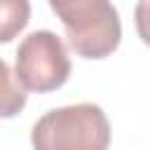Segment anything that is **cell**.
Listing matches in <instances>:
<instances>
[{
  "label": "cell",
  "instance_id": "obj_1",
  "mask_svg": "<svg viewBox=\"0 0 150 150\" xmlns=\"http://www.w3.org/2000/svg\"><path fill=\"white\" fill-rule=\"evenodd\" d=\"M33 150H108L110 122L94 103L45 112L30 131Z\"/></svg>",
  "mask_w": 150,
  "mask_h": 150
},
{
  "label": "cell",
  "instance_id": "obj_2",
  "mask_svg": "<svg viewBox=\"0 0 150 150\" xmlns=\"http://www.w3.org/2000/svg\"><path fill=\"white\" fill-rule=\"evenodd\" d=\"M66 28L70 49L82 59H105L122 38V23L110 0H47Z\"/></svg>",
  "mask_w": 150,
  "mask_h": 150
},
{
  "label": "cell",
  "instance_id": "obj_3",
  "mask_svg": "<svg viewBox=\"0 0 150 150\" xmlns=\"http://www.w3.org/2000/svg\"><path fill=\"white\" fill-rule=\"evenodd\" d=\"M16 82L30 91H54L70 75V59L61 38L52 30H35L23 38L14 61Z\"/></svg>",
  "mask_w": 150,
  "mask_h": 150
},
{
  "label": "cell",
  "instance_id": "obj_4",
  "mask_svg": "<svg viewBox=\"0 0 150 150\" xmlns=\"http://www.w3.org/2000/svg\"><path fill=\"white\" fill-rule=\"evenodd\" d=\"M28 14H30L28 0H2V30H0V40L9 42L19 30H23V26L28 23Z\"/></svg>",
  "mask_w": 150,
  "mask_h": 150
},
{
  "label": "cell",
  "instance_id": "obj_5",
  "mask_svg": "<svg viewBox=\"0 0 150 150\" xmlns=\"http://www.w3.org/2000/svg\"><path fill=\"white\" fill-rule=\"evenodd\" d=\"M2 75H5V98H2V117H12L14 112H19L21 108H23V103H26V94H23V89H19V91H14V80H16V75H12L9 73V66L7 63H2Z\"/></svg>",
  "mask_w": 150,
  "mask_h": 150
},
{
  "label": "cell",
  "instance_id": "obj_6",
  "mask_svg": "<svg viewBox=\"0 0 150 150\" xmlns=\"http://www.w3.org/2000/svg\"><path fill=\"white\" fill-rule=\"evenodd\" d=\"M134 21H136L138 38L150 47V0H138L134 9Z\"/></svg>",
  "mask_w": 150,
  "mask_h": 150
}]
</instances>
